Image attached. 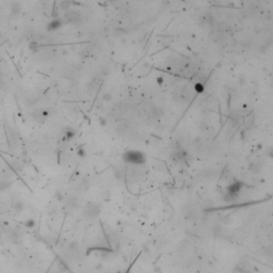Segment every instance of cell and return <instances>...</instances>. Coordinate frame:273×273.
<instances>
[{
  "label": "cell",
  "instance_id": "cell-1",
  "mask_svg": "<svg viewBox=\"0 0 273 273\" xmlns=\"http://www.w3.org/2000/svg\"><path fill=\"white\" fill-rule=\"evenodd\" d=\"M123 160L127 164H131V166H140L145 162L146 158L145 155L140 151L137 149H129L126 151L123 154Z\"/></svg>",
  "mask_w": 273,
  "mask_h": 273
},
{
  "label": "cell",
  "instance_id": "cell-2",
  "mask_svg": "<svg viewBox=\"0 0 273 273\" xmlns=\"http://www.w3.org/2000/svg\"><path fill=\"white\" fill-rule=\"evenodd\" d=\"M100 212H102V207H100L99 204H97L95 202H88L83 206V209H82L83 217L88 220L96 219L100 214Z\"/></svg>",
  "mask_w": 273,
  "mask_h": 273
},
{
  "label": "cell",
  "instance_id": "cell-3",
  "mask_svg": "<svg viewBox=\"0 0 273 273\" xmlns=\"http://www.w3.org/2000/svg\"><path fill=\"white\" fill-rule=\"evenodd\" d=\"M241 189H242V182L234 181L226 188V196L230 197V199H234L235 197L238 196Z\"/></svg>",
  "mask_w": 273,
  "mask_h": 273
},
{
  "label": "cell",
  "instance_id": "cell-4",
  "mask_svg": "<svg viewBox=\"0 0 273 273\" xmlns=\"http://www.w3.org/2000/svg\"><path fill=\"white\" fill-rule=\"evenodd\" d=\"M187 156H188V154L184 149H176L174 153H172V159L176 163H182V162L187 161Z\"/></svg>",
  "mask_w": 273,
  "mask_h": 273
},
{
  "label": "cell",
  "instance_id": "cell-5",
  "mask_svg": "<svg viewBox=\"0 0 273 273\" xmlns=\"http://www.w3.org/2000/svg\"><path fill=\"white\" fill-rule=\"evenodd\" d=\"M62 26H63V21H62L61 18H54V19H51V21L47 24L46 30L48 31V32H54V31L59 30Z\"/></svg>",
  "mask_w": 273,
  "mask_h": 273
},
{
  "label": "cell",
  "instance_id": "cell-6",
  "mask_svg": "<svg viewBox=\"0 0 273 273\" xmlns=\"http://www.w3.org/2000/svg\"><path fill=\"white\" fill-rule=\"evenodd\" d=\"M21 11H23V7H21V4L19 2H17V1H14V2L11 3V5H10V12H11V14H12V15L18 16L21 13Z\"/></svg>",
  "mask_w": 273,
  "mask_h": 273
},
{
  "label": "cell",
  "instance_id": "cell-7",
  "mask_svg": "<svg viewBox=\"0 0 273 273\" xmlns=\"http://www.w3.org/2000/svg\"><path fill=\"white\" fill-rule=\"evenodd\" d=\"M25 208H26L25 203H24L23 201H21V199H17V201H15V202L13 203V209H14V211H15L16 213L23 212L24 210H25Z\"/></svg>",
  "mask_w": 273,
  "mask_h": 273
},
{
  "label": "cell",
  "instance_id": "cell-8",
  "mask_svg": "<svg viewBox=\"0 0 273 273\" xmlns=\"http://www.w3.org/2000/svg\"><path fill=\"white\" fill-rule=\"evenodd\" d=\"M75 137H76V130H75L74 128L68 127L66 130H65V132H64V139L66 141L73 140Z\"/></svg>",
  "mask_w": 273,
  "mask_h": 273
},
{
  "label": "cell",
  "instance_id": "cell-9",
  "mask_svg": "<svg viewBox=\"0 0 273 273\" xmlns=\"http://www.w3.org/2000/svg\"><path fill=\"white\" fill-rule=\"evenodd\" d=\"M77 205H78V199L76 196L71 195V196L66 197V206L68 208H75Z\"/></svg>",
  "mask_w": 273,
  "mask_h": 273
},
{
  "label": "cell",
  "instance_id": "cell-10",
  "mask_svg": "<svg viewBox=\"0 0 273 273\" xmlns=\"http://www.w3.org/2000/svg\"><path fill=\"white\" fill-rule=\"evenodd\" d=\"M23 225L26 227V228H28V230H32V228H34V227L36 226V221H35V219L30 218V219L25 220L23 222Z\"/></svg>",
  "mask_w": 273,
  "mask_h": 273
},
{
  "label": "cell",
  "instance_id": "cell-11",
  "mask_svg": "<svg viewBox=\"0 0 273 273\" xmlns=\"http://www.w3.org/2000/svg\"><path fill=\"white\" fill-rule=\"evenodd\" d=\"M193 89H194V92L196 93V94H202L205 90V84L201 81L196 82V83L193 85Z\"/></svg>",
  "mask_w": 273,
  "mask_h": 273
},
{
  "label": "cell",
  "instance_id": "cell-12",
  "mask_svg": "<svg viewBox=\"0 0 273 273\" xmlns=\"http://www.w3.org/2000/svg\"><path fill=\"white\" fill-rule=\"evenodd\" d=\"M85 155H87V152H85V149H84L83 147H79L78 149H77V156H78V157H80V158H84Z\"/></svg>",
  "mask_w": 273,
  "mask_h": 273
},
{
  "label": "cell",
  "instance_id": "cell-13",
  "mask_svg": "<svg viewBox=\"0 0 273 273\" xmlns=\"http://www.w3.org/2000/svg\"><path fill=\"white\" fill-rule=\"evenodd\" d=\"M29 47H30V49L33 51V52H36V51L38 50V47H40V46H38V43H35V42H32V43L30 44V46H29Z\"/></svg>",
  "mask_w": 273,
  "mask_h": 273
},
{
  "label": "cell",
  "instance_id": "cell-14",
  "mask_svg": "<svg viewBox=\"0 0 273 273\" xmlns=\"http://www.w3.org/2000/svg\"><path fill=\"white\" fill-rule=\"evenodd\" d=\"M102 100H105V102H110V100L112 99V95L110 94V93H105V94L102 95Z\"/></svg>",
  "mask_w": 273,
  "mask_h": 273
},
{
  "label": "cell",
  "instance_id": "cell-15",
  "mask_svg": "<svg viewBox=\"0 0 273 273\" xmlns=\"http://www.w3.org/2000/svg\"><path fill=\"white\" fill-rule=\"evenodd\" d=\"M99 124H100L102 126H106V124H107V121H106V118H99Z\"/></svg>",
  "mask_w": 273,
  "mask_h": 273
},
{
  "label": "cell",
  "instance_id": "cell-16",
  "mask_svg": "<svg viewBox=\"0 0 273 273\" xmlns=\"http://www.w3.org/2000/svg\"><path fill=\"white\" fill-rule=\"evenodd\" d=\"M107 1H114V0H107Z\"/></svg>",
  "mask_w": 273,
  "mask_h": 273
},
{
  "label": "cell",
  "instance_id": "cell-17",
  "mask_svg": "<svg viewBox=\"0 0 273 273\" xmlns=\"http://www.w3.org/2000/svg\"><path fill=\"white\" fill-rule=\"evenodd\" d=\"M0 166H1V162H0Z\"/></svg>",
  "mask_w": 273,
  "mask_h": 273
}]
</instances>
